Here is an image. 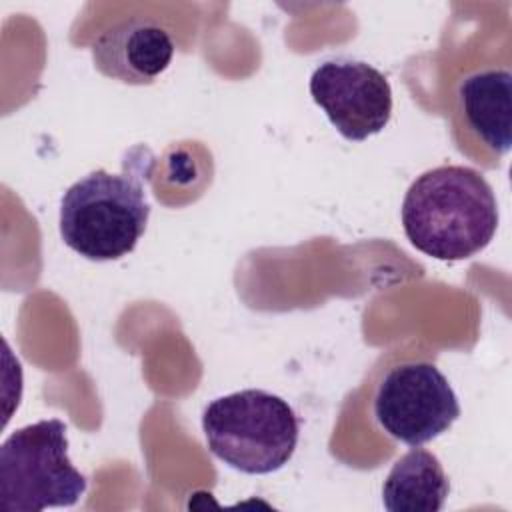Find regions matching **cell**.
I'll list each match as a JSON object with an SVG mask.
<instances>
[{
	"mask_svg": "<svg viewBox=\"0 0 512 512\" xmlns=\"http://www.w3.org/2000/svg\"><path fill=\"white\" fill-rule=\"evenodd\" d=\"M410 244L436 260H466L484 250L498 228V204L486 178L468 166L422 172L402 200Z\"/></svg>",
	"mask_w": 512,
	"mask_h": 512,
	"instance_id": "obj_1",
	"label": "cell"
},
{
	"mask_svg": "<svg viewBox=\"0 0 512 512\" xmlns=\"http://www.w3.org/2000/svg\"><path fill=\"white\" fill-rule=\"evenodd\" d=\"M150 204L138 176L104 168L74 182L60 200V236L76 254L108 262L130 254L146 232Z\"/></svg>",
	"mask_w": 512,
	"mask_h": 512,
	"instance_id": "obj_2",
	"label": "cell"
},
{
	"mask_svg": "<svg viewBox=\"0 0 512 512\" xmlns=\"http://www.w3.org/2000/svg\"><path fill=\"white\" fill-rule=\"evenodd\" d=\"M210 452L244 474H270L294 456L300 436L292 406L266 390L248 388L212 400L202 414Z\"/></svg>",
	"mask_w": 512,
	"mask_h": 512,
	"instance_id": "obj_3",
	"label": "cell"
},
{
	"mask_svg": "<svg viewBox=\"0 0 512 512\" xmlns=\"http://www.w3.org/2000/svg\"><path fill=\"white\" fill-rule=\"evenodd\" d=\"M86 486L68 458L66 424L58 418L22 426L0 446V506L8 512L74 506Z\"/></svg>",
	"mask_w": 512,
	"mask_h": 512,
	"instance_id": "obj_4",
	"label": "cell"
},
{
	"mask_svg": "<svg viewBox=\"0 0 512 512\" xmlns=\"http://www.w3.org/2000/svg\"><path fill=\"white\" fill-rule=\"evenodd\" d=\"M374 416L380 428L408 446H422L444 434L460 416L448 378L430 362L394 366L378 384Z\"/></svg>",
	"mask_w": 512,
	"mask_h": 512,
	"instance_id": "obj_5",
	"label": "cell"
},
{
	"mask_svg": "<svg viewBox=\"0 0 512 512\" xmlns=\"http://www.w3.org/2000/svg\"><path fill=\"white\" fill-rule=\"evenodd\" d=\"M312 100L330 124L352 142H362L386 128L392 116L388 78L362 60L332 58L310 76Z\"/></svg>",
	"mask_w": 512,
	"mask_h": 512,
	"instance_id": "obj_6",
	"label": "cell"
},
{
	"mask_svg": "<svg viewBox=\"0 0 512 512\" xmlns=\"http://www.w3.org/2000/svg\"><path fill=\"white\" fill-rule=\"evenodd\" d=\"M174 42L156 22L122 20L104 30L92 44L94 66L124 84H150L170 64Z\"/></svg>",
	"mask_w": 512,
	"mask_h": 512,
	"instance_id": "obj_7",
	"label": "cell"
},
{
	"mask_svg": "<svg viewBox=\"0 0 512 512\" xmlns=\"http://www.w3.org/2000/svg\"><path fill=\"white\" fill-rule=\"evenodd\" d=\"M456 112L486 150L506 154L512 144V74L504 68L468 74L456 90Z\"/></svg>",
	"mask_w": 512,
	"mask_h": 512,
	"instance_id": "obj_8",
	"label": "cell"
},
{
	"mask_svg": "<svg viewBox=\"0 0 512 512\" xmlns=\"http://www.w3.org/2000/svg\"><path fill=\"white\" fill-rule=\"evenodd\" d=\"M450 492L440 460L418 446L400 456L382 484V504L390 512H438Z\"/></svg>",
	"mask_w": 512,
	"mask_h": 512,
	"instance_id": "obj_9",
	"label": "cell"
}]
</instances>
